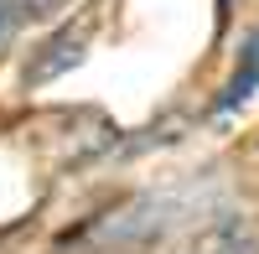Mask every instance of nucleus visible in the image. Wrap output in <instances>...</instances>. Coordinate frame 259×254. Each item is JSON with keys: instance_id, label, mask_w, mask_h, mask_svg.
<instances>
[{"instance_id": "nucleus-2", "label": "nucleus", "mask_w": 259, "mask_h": 254, "mask_svg": "<svg viewBox=\"0 0 259 254\" xmlns=\"http://www.w3.org/2000/svg\"><path fill=\"white\" fill-rule=\"evenodd\" d=\"M197 254H254V239H249V228L239 218H228L197 244Z\"/></svg>"}, {"instance_id": "nucleus-1", "label": "nucleus", "mask_w": 259, "mask_h": 254, "mask_svg": "<svg viewBox=\"0 0 259 254\" xmlns=\"http://www.w3.org/2000/svg\"><path fill=\"white\" fill-rule=\"evenodd\" d=\"M83 41H89L83 26H62L47 47H41V57L31 62V83H47V78H57V73H68L73 62L83 57Z\"/></svg>"}, {"instance_id": "nucleus-3", "label": "nucleus", "mask_w": 259, "mask_h": 254, "mask_svg": "<svg viewBox=\"0 0 259 254\" xmlns=\"http://www.w3.org/2000/svg\"><path fill=\"white\" fill-rule=\"evenodd\" d=\"M11 26H16V6H11V0H0V41L11 36Z\"/></svg>"}]
</instances>
